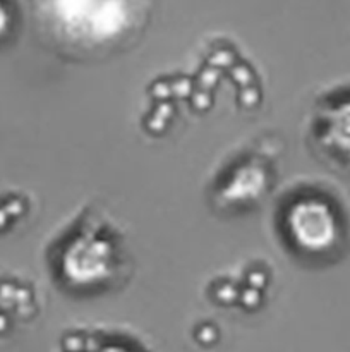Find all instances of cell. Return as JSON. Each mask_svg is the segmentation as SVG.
Masks as SVG:
<instances>
[{
  "mask_svg": "<svg viewBox=\"0 0 350 352\" xmlns=\"http://www.w3.org/2000/svg\"><path fill=\"white\" fill-rule=\"evenodd\" d=\"M278 232L295 256L325 261L342 250L347 219L335 198L318 188H301L281 201Z\"/></svg>",
  "mask_w": 350,
  "mask_h": 352,
  "instance_id": "cell-1",
  "label": "cell"
},
{
  "mask_svg": "<svg viewBox=\"0 0 350 352\" xmlns=\"http://www.w3.org/2000/svg\"><path fill=\"white\" fill-rule=\"evenodd\" d=\"M57 272L72 289L108 287L122 268V246L110 227L84 223L58 248Z\"/></svg>",
  "mask_w": 350,
  "mask_h": 352,
  "instance_id": "cell-2",
  "label": "cell"
},
{
  "mask_svg": "<svg viewBox=\"0 0 350 352\" xmlns=\"http://www.w3.org/2000/svg\"><path fill=\"white\" fill-rule=\"evenodd\" d=\"M309 136L323 160L336 168L350 170V93L319 103Z\"/></svg>",
  "mask_w": 350,
  "mask_h": 352,
  "instance_id": "cell-3",
  "label": "cell"
},
{
  "mask_svg": "<svg viewBox=\"0 0 350 352\" xmlns=\"http://www.w3.org/2000/svg\"><path fill=\"white\" fill-rule=\"evenodd\" d=\"M270 168L256 155L232 165V174L218 184V203L223 206H244L259 201L268 191Z\"/></svg>",
  "mask_w": 350,
  "mask_h": 352,
  "instance_id": "cell-4",
  "label": "cell"
}]
</instances>
